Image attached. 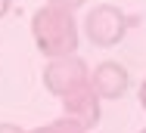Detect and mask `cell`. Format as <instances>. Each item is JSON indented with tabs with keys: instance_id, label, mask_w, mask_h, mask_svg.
Instances as JSON below:
<instances>
[{
	"instance_id": "5",
	"label": "cell",
	"mask_w": 146,
	"mask_h": 133,
	"mask_svg": "<svg viewBox=\"0 0 146 133\" xmlns=\"http://www.w3.org/2000/svg\"><path fill=\"white\" fill-rule=\"evenodd\" d=\"M90 87L100 93V99H121L127 93V71L118 62H100L90 68Z\"/></svg>"
},
{
	"instance_id": "10",
	"label": "cell",
	"mask_w": 146,
	"mask_h": 133,
	"mask_svg": "<svg viewBox=\"0 0 146 133\" xmlns=\"http://www.w3.org/2000/svg\"><path fill=\"white\" fill-rule=\"evenodd\" d=\"M140 105L146 108V80H143V84H140Z\"/></svg>"
},
{
	"instance_id": "7",
	"label": "cell",
	"mask_w": 146,
	"mask_h": 133,
	"mask_svg": "<svg viewBox=\"0 0 146 133\" xmlns=\"http://www.w3.org/2000/svg\"><path fill=\"white\" fill-rule=\"evenodd\" d=\"M47 3H50V6H59V9H72V13H75V9H81L87 0H47Z\"/></svg>"
},
{
	"instance_id": "6",
	"label": "cell",
	"mask_w": 146,
	"mask_h": 133,
	"mask_svg": "<svg viewBox=\"0 0 146 133\" xmlns=\"http://www.w3.org/2000/svg\"><path fill=\"white\" fill-rule=\"evenodd\" d=\"M28 133H87L78 121H72V118H56V121H50V124H40V127H34Z\"/></svg>"
},
{
	"instance_id": "4",
	"label": "cell",
	"mask_w": 146,
	"mask_h": 133,
	"mask_svg": "<svg viewBox=\"0 0 146 133\" xmlns=\"http://www.w3.org/2000/svg\"><path fill=\"white\" fill-rule=\"evenodd\" d=\"M62 115L65 118H72V121H78L84 130H90V127H96L100 124V118H103V108H100V93L87 84H81V87H75L72 93H65L62 99Z\"/></svg>"
},
{
	"instance_id": "11",
	"label": "cell",
	"mask_w": 146,
	"mask_h": 133,
	"mask_svg": "<svg viewBox=\"0 0 146 133\" xmlns=\"http://www.w3.org/2000/svg\"><path fill=\"white\" fill-rule=\"evenodd\" d=\"M140 133H146V130H140Z\"/></svg>"
},
{
	"instance_id": "1",
	"label": "cell",
	"mask_w": 146,
	"mask_h": 133,
	"mask_svg": "<svg viewBox=\"0 0 146 133\" xmlns=\"http://www.w3.org/2000/svg\"><path fill=\"white\" fill-rule=\"evenodd\" d=\"M31 37L37 43V50L47 56V59H56V56H68L78 53V22H75V13L72 9H59V6H40L34 16H31Z\"/></svg>"
},
{
	"instance_id": "8",
	"label": "cell",
	"mask_w": 146,
	"mask_h": 133,
	"mask_svg": "<svg viewBox=\"0 0 146 133\" xmlns=\"http://www.w3.org/2000/svg\"><path fill=\"white\" fill-rule=\"evenodd\" d=\"M0 133H28V130H22V127L13 124V121H3V124H0Z\"/></svg>"
},
{
	"instance_id": "2",
	"label": "cell",
	"mask_w": 146,
	"mask_h": 133,
	"mask_svg": "<svg viewBox=\"0 0 146 133\" xmlns=\"http://www.w3.org/2000/svg\"><path fill=\"white\" fill-rule=\"evenodd\" d=\"M127 28H131V19L112 6V3H100V6H93L87 13V19H84V34H87V40L93 47H115L124 40V34H127Z\"/></svg>"
},
{
	"instance_id": "9",
	"label": "cell",
	"mask_w": 146,
	"mask_h": 133,
	"mask_svg": "<svg viewBox=\"0 0 146 133\" xmlns=\"http://www.w3.org/2000/svg\"><path fill=\"white\" fill-rule=\"evenodd\" d=\"M9 6H13V0H0V19L9 13Z\"/></svg>"
},
{
	"instance_id": "3",
	"label": "cell",
	"mask_w": 146,
	"mask_h": 133,
	"mask_svg": "<svg viewBox=\"0 0 146 133\" xmlns=\"http://www.w3.org/2000/svg\"><path fill=\"white\" fill-rule=\"evenodd\" d=\"M87 80H90V68H87V62L78 59L75 53L56 56V59H50L44 65V87H47V93H53L59 99L65 93H72L75 87L87 84Z\"/></svg>"
}]
</instances>
